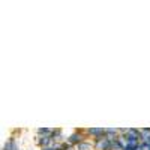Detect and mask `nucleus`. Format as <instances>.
I'll use <instances>...</instances> for the list:
<instances>
[{
	"label": "nucleus",
	"instance_id": "4",
	"mask_svg": "<svg viewBox=\"0 0 150 150\" xmlns=\"http://www.w3.org/2000/svg\"><path fill=\"white\" fill-rule=\"evenodd\" d=\"M78 150H92V144L90 143H80Z\"/></svg>",
	"mask_w": 150,
	"mask_h": 150
},
{
	"label": "nucleus",
	"instance_id": "8",
	"mask_svg": "<svg viewBox=\"0 0 150 150\" xmlns=\"http://www.w3.org/2000/svg\"><path fill=\"white\" fill-rule=\"evenodd\" d=\"M135 150H143V147H141V146H138V147H137Z\"/></svg>",
	"mask_w": 150,
	"mask_h": 150
},
{
	"label": "nucleus",
	"instance_id": "2",
	"mask_svg": "<svg viewBox=\"0 0 150 150\" xmlns=\"http://www.w3.org/2000/svg\"><path fill=\"white\" fill-rule=\"evenodd\" d=\"M3 150H17L15 141H14V140H9V141H6V144L3 146Z\"/></svg>",
	"mask_w": 150,
	"mask_h": 150
},
{
	"label": "nucleus",
	"instance_id": "1",
	"mask_svg": "<svg viewBox=\"0 0 150 150\" xmlns=\"http://www.w3.org/2000/svg\"><path fill=\"white\" fill-rule=\"evenodd\" d=\"M110 149H111V140L108 137H105V138L99 137L96 141V150H110Z\"/></svg>",
	"mask_w": 150,
	"mask_h": 150
},
{
	"label": "nucleus",
	"instance_id": "7",
	"mask_svg": "<svg viewBox=\"0 0 150 150\" xmlns=\"http://www.w3.org/2000/svg\"><path fill=\"white\" fill-rule=\"evenodd\" d=\"M105 132H107V134H116L117 129H105Z\"/></svg>",
	"mask_w": 150,
	"mask_h": 150
},
{
	"label": "nucleus",
	"instance_id": "5",
	"mask_svg": "<svg viewBox=\"0 0 150 150\" xmlns=\"http://www.w3.org/2000/svg\"><path fill=\"white\" fill-rule=\"evenodd\" d=\"M80 140H81L80 134H72V135L69 137V143H80Z\"/></svg>",
	"mask_w": 150,
	"mask_h": 150
},
{
	"label": "nucleus",
	"instance_id": "6",
	"mask_svg": "<svg viewBox=\"0 0 150 150\" xmlns=\"http://www.w3.org/2000/svg\"><path fill=\"white\" fill-rule=\"evenodd\" d=\"M42 150H62L60 146H56V147H44Z\"/></svg>",
	"mask_w": 150,
	"mask_h": 150
},
{
	"label": "nucleus",
	"instance_id": "3",
	"mask_svg": "<svg viewBox=\"0 0 150 150\" xmlns=\"http://www.w3.org/2000/svg\"><path fill=\"white\" fill-rule=\"evenodd\" d=\"M87 132L92 134V135H101V137H102V134H105V129H102V128H99V129H96V128H90Z\"/></svg>",
	"mask_w": 150,
	"mask_h": 150
}]
</instances>
